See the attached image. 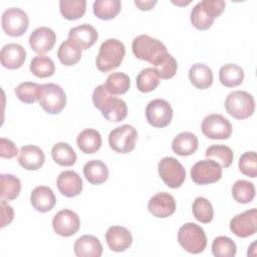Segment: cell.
Masks as SVG:
<instances>
[{
    "instance_id": "6da1fadb",
    "label": "cell",
    "mask_w": 257,
    "mask_h": 257,
    "mask_svg": "<svg viewBox=\"0 0 257 257\" xmlns=\"http://www.w3.org/2000/svg\"><path fill=\"white\" fill-rule=\"evenodd\" d=\"M92 102L100 110L102 116L111 122L123 120L127 115V105L124 100L110 94L104 84L98 85L92 92Z\"/></svg>"
},
{
    "instance_id": "7a4b0ae2",
    "label": "cell",
    "mask_w": 257,
    "mask_h": 257,
    "mask_svg": "<svg viewBox=\"0 0 257 257\" xmlns=\"http://www.w3.org/2000/svg\"><path fill=\"white\" fill-rule=\"evenodd\" d=\"M226 3L223 0H203L198 2L191 11V23L198 30H207L219 17Z\"/></svg>"
},
{
    "instance_id": "3957f363",
    "label": "cell",
    "mask_w": 257,
    "mask_h": 257,
    "mask_svg": "<svg viewBox=\"0 0 257 257\" xmlns=\"http://www.w3.org/2000/svg\"><path fill=\"white\" fill-rule=\"evenodd\" d=\"M125 54L124 44L115 38L104 40L95 59L96 67L101 72H109L117 68Z\"/></svg>"
},
{
    "instance_id": "277c9868",
    "label": "cell",
    "mask_w": 257,
    "mask_h": 257,
    "mask_svg": "<svg viewBox=\"0 0 257 257\" xmlns=\"http://www.w3.org/2000/svg\"><path fill=\"white\" fill-rule=\"evenodd\" d=\"M178 242L184 250L192 254L202 253L207 246L204 229L196 223L184 224L178 232Z\"/></svg>"
},
{
    "instance_id": "5b68a950",
    "label": "cell",
    "mask_w": 257,
    "mask_h": 257,
    "mask_svg": "<svg viewBox=\"0 0 257 257\" xmlns=\"http://www.w3.org/2000/svg\"><path fill=\"white\" fill-rule=\"evenodd\" d=\"M226 111L236 119H246L255 111V99L245 90H235L225 99Z\"/></svg>"
},
{
    "instance_id": "8992f818",
    "label": "cell",
    "mask_w": 257,
    "mask_h": 257,
    "mask_svg": "<svg viewBox=\"0 0 257 257\" xmlns=\"http://www.w3.org/2000/svg\"><path fill=\"white\" fill-rule=\"evenodd\" d=\"M133 53L138 59L153 64L163 53L168 52L166 45L159 39L147 34L137 36L132 43Z\"/></svg>"
},
{
    "instance_id": "52a82bcc",
    "label": "cell",
    "mask_w": 257,
    "mask_h": 257,
    "mask_svg": "<svg viewBox=\"0 0 257 257\" xmlns=\"http://www.w3.org/2000/svg\"><path fill=\"white\" fill-rule=\"evenodd\" d=\"M40 106L50 114L61 112L66 104V95L64 90L55 83H44L40 85L39 93Z\"/></svg>"
},
{
    "instance_id": "ba28073f",
    "label": "cell",
    "mask_w": 257,
    "mask_h": 257,
    "mask_svg": "<svg viewBox=\"0 0 257 257\" xmlns=\"http://www.w3.org/2000/svg\"><path fill=\"white\" fill-rule=\"evenodd\" d=\"M158 171L161 179L169 188H180L185 182V168L177 159L173 157L163 158L159 162Z\"/></svg>"
},
{
    "instance_id": "9c48e42d",
    "label": "cell",
    "mask_w": 257,
    "mask_h": 257,
    "mask_svg": "<svg viewBox=\"0 0 257 257\" xmlns=\"http://www.w3.org/2000/svg\"><path fill=\"white\" fill-rule=\"evenodd\" d=\"M138 140V132L131 124H122L113 128L108 135L109 147L116 153H131Z\"/></svg>"
},
{
    "instance_id": "30bf717a",
    "label": "cell",
    "mask_w": 257,
    "mask_h": 257,
    "mask_svg": "<svg viewBox=\"0 0 257 257\" xmlns=\"http://www.w3.org/2000/svg\"><path fill=\"white\" fill-rule=\"evenodd\" d=\"M1 25L4 32L11 37L22 36L29 25V18L26 12L17 7L6 9L1 17Z\"/></svg>"
},
{
    "instance_id": "8fae6325",
    "label": "cell",
    "mask_w": 257,
    "mask_h": 257,
    "mask_svg": "<svg viewBox=\"0 0 257 257\" xmlns=\"http://www.w3.org/2000/svg\"><path fill=\"white\" fill-rule=\"evenodd\" d=\"M190 174L197 185L214 184L222 178V167L216 161L201 160L192 167Z\"/></svg>"
},
{
    "instance_id": "7c38bea8",
    "label": "cell",
    "mask_w": 257,
    "mask_h": 257,
    "mask_svg": "<svg viewBox=\"0 0 257 257\" xmlns=\"http://www.w3.org/2000/svg\"><path fill=\"white\" fill-rule=\"evenodd\" d=\"M201 130L204 136L211 140H227L232 135L231 122L218 113L205 116L201 123Z\"/></svg>"
},
{
    "instance_id": "4fadbf2b",
    "label": "cell",
    "mask_w": 257,
    "mask_h": 257,
    "mask_svg": "<svg viewBox=\"0 0 257 257\" xmlns=\"http://www.w3.org/2000/svg\"><path fill=\"white\" fill-rule=\"evenodd\" d=\"M146 117L148 122L159 128L168 126L173 118V108L169 101L156 98L151 100L146 107Z\"/></svg>"
},
{
    "instance_id": "5bb4252c",
    "label": "cell",
    "mask_w": 257,
    "mask_h": 257,
    "mask_svg": "<svg viewBox=\"0 0 257 257\" xmlns=\"http://www.w3.org/2000/svg\"><path fill=\"white\" fill-rule=\"evenodd\" d=\"M230 230L240 238H247L257 232V209L252 208L234 216L230 221Z\"/></svg>"
},
{
    "instance_id": "9a60e30c",
    "label": "cell",
    "mask_w": 257,
    "mask_h": 257,
    "mask_svg": "<svg viewBox=\"0 0 257 257\" xmlns=\"http://www.w3.org/2000/svg\"><path fill=\"white\" fill-rule=\"evenodd\" d=\"M54 232L62 237L74 235L80 228V219L78 215L69 209H63L57 212L52 220Z\"/></svg>"
},
{
    "instance_id": "2e32d148",
    "label": "cell",
    "mask_w": 257,
    "mask_h": 257,
    "mask_svg": "<svg viewBox=\"0 0 257 257\" xmlns=\"http://www.w3.org/2000/svg\"><path fill=\"white\" fill-rule=\"evenodd\" d=\"M148 210L157 218H168L176 211L175 198L166 192L157 193L149 200Z\"/></svg>"
},
{
    "instance_id": "e0dca14e",
    "label": "cell",
    "mask_w": 257,
    "mask_h": 257,
    "mask_svg": "<svg viewBox=\"0 0 257 257\" xmlns=\"http://www.w3.org/2000/svg\"><path fill=\"white\" fill-rule=\"evenodd\" d=\"M56 41L55 32L48 27L40 26L34 29L29 36V45L36 53L42 54L50 51Z\"/></svg>"
},
{
    "instance_id": "ac0fdd59",
    "label": "cell",
    "mask_w": 257,
    "mask_h": 257,
    "mask_svg": "<svg viewBox=\"0 0 257 257\" xmlns=\"http://www.w3.org/2000/svg\"><path fill=\"white\" fill-rule=\"evenodd\" d=\"M58 191L67 198H73L78 196L82 191V180L80 176L74 171L61 172L56 180Z\"/></svg>"
},
{
    "instance_id": "d6986e66",
    "label": "cell",
    "mask_w": 257,
    "mask_h": 257,
    "mask_svg": "<svg viewBox=\"0 0 257 257\" xmlns=\"http://www.w3.org/2000/svg\"><path fill=\"white\" fill-rule=\"evenodd\" d=\"M105 241L111 251L123 252L132 245L133 236L124 227L111 226L105 233Z\"/></svg>"
},
{
    "instance_id": "ffe728a7",
    "label": "cell",
    "mask_w": 257,
    "mask_h": 257,
    "mask_svg": "<svg viewBox=\"0 0 257 257\" xmlns=\"http://www.w3.org/2000/svg\"><path fill=\"white\" fill-rule=\"evenodd\" d=\"M45 162L43 151L34 145L23 146L19 151L18 163L27 171H36L40 169Z\"/></svg>"
},
{
    "instance_id": "44dd1931",
    "label": "cell",
    "mask_w": 257,
    "mask_h": 257,
    "mask_svg": "<svg viewBox=\"0 0 257 257\" xmlns=\"http://www.w3.org/2000/svg\"><path fill=\"white\" fill-rule=\"evenodd\" d=\"M26 59V51L20 44L8 43L0 52L1 64L7 69L20 68Z\"/></svg>"
},
{
    "instance_id": "7402d4cb",
    "label": "cell",
    "mask_w": 257,
    "mask_h": 257,
    "mask_svg": "<svg viewBox=\"0 0 257 257\" xmlns=\"http://www.w3.org/2000/svg\"><path fill=\"white\" fill-rule=\"evenodd\" d=\"M68 38L74 41L81 49L86 50L96 42L98 33L93 26L83 23L71 28L68 32Z\"/></svg>"
},
{
    "instance_id": "603a6c76",
    "label": "cell",
    "mask_w": 257,
    "mask_h": 257,
    "mask_svg": "<svg viewBox=\"0 0 257 257\" xmlns=\"http://www.w3.org/2000/svg\"><path fill=\"white\" fill-rule=\"evenodd\" d=\"M30 203L36 211L46 213L53 209L56 203V198L49 187L38 186L31 192Z\"/></svg>"
},
{
    "instance_id": "cb8c5ba5",
    "label": "cell",
    "mask_w": 257,
    "mask_h": 257,
    "mask_svg": "<svg viewBox=\"0 0 257 257\" xmlns=\"http://www.w3.org/2000/svg\"><path fill=\"white\" fill-rule=\"evenodd\" d=\"M73 251L77 257H100L102 245L95 236L83 235L75 241Z\"/></svg>"
},
{
    "instance_id": "d4e9b609",
    "label": "cell",
    "mask_w": 257,
    "mask_h": 257,
    "mask_svg": "<svg viewBox=\"0 0 257 257\" xmlns=\"http://www.w3.org/2000/svg\"><path fill=\"white\" fill-rule=\"evenodd\" d=\"M199 147V141L195 134L183 132L177 135L172 142V149L175 154L181 157H188L196 153Z\"/></svg>"
},
{
    "instance_id": "484cf974",
    "label": "cell",
    "mask_w": 257,
    "mask_h": 257,
    "mask_svg": "<svg viewBox=\"0 0 257 257\" xmlns=\"http://www.w3.org/2000/svg\"><path fill=\"white\" fill-rule=\"evenodd\" d=\"M189 79L198 89H206L213 83L212 69L203 63H195L189 69Z\"/></svg>"
},
{
    "instance_id": "4316f807",
    "label": "cell",
    "mask_w": 257,
    "mask_h": 257,
    "mask_svg": "<svg viewBox=\"0 0 257 257\" xmlns=\"http://www.w3.org/2000/svg\"><path fill=\"white\" fill-rule=\"evenodd\" d=\"M76 144L82 153L94 154L101 147V136L94 128H85L77 136Z\"/></svg>"
},
{
    "instance_id": "83f0119b",
    "label": "cell",
    "mask_w": 257,
    "mask_h": 257,
    "mask_svg": "<svg viewBox=\"0 0 257 257\" xmlns=\"http://www.w3.org/2000/svg\"><path fill=\"white\" fill-rule=\"evenodd\" d=\"M83 175L91 185H101L108 178V169L103 162L92 160L83 166Z\"/></svg>"
},
{
    "instance_id": "f1b7e54d",
    "label": "cell",
    "mask_w": 257,
    "mask_h": 257,
    "mask_svg": "<svg viewBox=\"0 0 257 257\" xmlns=\"http://www.w3.org/2000/svg\"><path fill=\"white\" fill-rule=\"evenodd\" d=\"M244 70L234 63H227L219 70V80L226 87H236L244 80Z\"/></svg>"
},
{
    "instance_id": "f546056e",
    "label": "cell",
    "mask_w": 257,
    "mask_h": 257,
    "mask_svg": "<svg viewBox=\"0 0 257 257\" xmlns=\"http://www.w3.org/2000/svg\"><path fill=\"white\" fill-rule=\"evenodd\" d=\"M82 49L71 39L64 40L57 51L59 61L65 66H72L76 64L81 58Z\"/></svg>"
},
{
    "instance_id": "4dcf8cb0",
    "label": "cell",
    "mask_w": 257,
    "mask_h": 257,
    "mask_svg": "<svg viewBox=\"0 0 257 257\" xmlns=\"http://www.w3.org/2000/svg\"><path fill=\"white\" fill-rule=\"evenodd\" d=\"M1 192L0 199L1 201H12L16 199L21 191V182L20 180L11 175V174H1Z\"/></svg>"
},
{
    "instance_id": "1f68e13d",
    "label": "cell",
    "mask_w": 257,
    "mask_h": 257,
    "mask_svg": "<svg viewBox=\"0 0 257 257\" xmlns=\"http://www.w3.org/2000/svg\"><path fill=\"white\" fill-rule=\"evenodd\" d=\"M51 156L53 161L61 167H70L76 162V154L74 150L63 142L56 143L51 150Z\"/></svg>"
},
{
    "instance_id": "d6a6232c",
    "label": "cell",
    "mask_w": 257,
    "mask_h": 257,
    "mask_svg": "<svg viewBox=\"0 0 257 257\" xmlns=\"http://www.w3.org/2000/svg\"><path fill=\"white\" fill-rule=\"evenodd\" d=\"M93 13L101 20L113 19L121 9L119 0H96L93 2Z\"/></svg>"
},
{
    "instance_id": "836d02e7",
    "label": "cell",
    "mask_w": 257,
    "mask_h": 257,
    "mask_svg": "<svg viewBox=\"0 0 257 257\" xmlns=\"http://www.w3.org/2000/svg\"><path fill=\"white\" fill-rule=\"evenodd\" d=\"M154 69L156 70L158 76L162 79H170L172 78L178 69V63L174 56L170 53H163L154 63Z\"/></svg>"
},
{
    "instance_id": "e575fe53",
    "label": "cell",
    "mask_w": 257,
    "mask_h": 257,
    "mask_svg": "<svg viewBox=\"0 0 257 257\" xmlns=\"http://www.w3.org/2000/svg\"><path fill=\"white\" fill-rule=\"evenodd\" d=\"M103 84L110 94L120 95L130 89L131 79L128 75L123 72H112L107 76Z\"/></svg>"
},
{
    "instance_id": "d590c367",
    "label": "cell",
    "mask_w": 257,
    "mask_h": 257,
    "mask_svg": "<svg viewBox=\"0 0 257 257\" xmlns=\"http://www.w3.org/2000/svg\"><path fill=\"white\" fill-rule=\"evenodd\" d=\"M30 71L39 78L50 77L55 72V65L53 60L46 55H36L30 62Z\"/></svg>"
},
{
    "instance_id": "8d00e7d4",
    "label": "cell",
    "mask_w": 257,
    "mask_h": 257,
    "mask_svg": "<svg viewBox=\"0 0 257 257\" xmlns=\"http://www.w3.org/2000/svg\"><path fill=\"white\" fill-rule=\"evenodd\" d=\"M255 186L246 180L236 181L232 187V196L237 203L249 204L255 198Z\"/></svg>"
},
{
    "instance_id": "74e56055",
    "label": "cell",
    "mask_w": 257,
    "mask_h": 257,
    "mask_svg": "<svg viewBox=\"0 0 257 257\" xmlns=\"http://www.w3.org/2000/svg\"><path fill=\"white\" fill-rule=\"evenodd\" d=\"M59 10L62 16L67 20H76L81 18L86 10L85 0H60Z\"/></svg>"
},
{
    "instance_id": "f35d334b",
    "label": "cell",
    "mask_w": 257,
    "mask_h": 257,
    "mask_svg": "<svg viewBox=\"0 0 257 257\" xmlns=\"http://www.w3.org/2000/svg\"><path fill=\"white\" fill-rule=\"evenodd\" d=\"M192 212L195 219L204 224L212 222L214 217L213 206L210 201L204 197H198L195 199L192 205Z\"/></svg>"
},
{
    "instance_id": "ab89813d",
    "label": "cell",
    "mask_w": 257,
    "mask_h": 257,
    "mask_svg": "<svg viewBox=\"0 0 257 257\" xmlns=\"http://www.w3.org/2000/svg\"><path fill=\"white\" fill-rule=\"evenodd\" d=\"M160 79L153 67H147L138 74L137 87L141 92H151L159 86Z\"/></svg>"
},
{
    "instance_id": "60d3db41",
    "label": "cell",
    "mask_w": 257,
    "mask_h": 257,
    "mask_svg": "<svg viewBox=\"0 0 257 257\" xmlns=\"http://www.w3.org/2000/svg\"><path fill=\"white\" fill-rule=\"evenodd\" d=\"M14 91L20 101L24 103H34L39 99L40 85L35 82L24 81L18 84Z\"/></svg>"
},
{
    "instance_id": "b9f144b4",
    "label": "cell",
    "mask_w": 257,
    "mask_h": 257,
    "mask_svg": "<svg viewBox=\"0 0 257 257\" xmlns=\"http://www.w3.org/2000/svg\"><path fill=\"white\" fill-rule=\"evenodd\" d=\"M236 252L235 242L227 236H219L212 243V253L215 257H234Z\"/></svg>"
},
{
    "instance_id": "7bdbcfd3",
    "label": "cell",
    "mask_w": 257,
    "mask_h": 257,
    "mask_svg": "<svg viewBox=\"0 0 257 257\" xmlns=\"http://www.w3.org/2000/svg\"><path fill=\"white\" fill-rule=\"evenodd\" d=\"M207 158L217 159L223 168H229L233 162V151L225 145H212L210 146L205 153Z\"/></svg>"
},
{
    "instance_id": "ee69618b",
    "label": "cell",
    "mask_w": 257,
    "mask_h": 257,
    "mask_svg": "<svg viewBox=\"0 0 257 257\" xmlns=\"http://www.w3.org/2000/svg\"><path fill=\"white\" fill-rule=\"evenodd\" d=\"M240 172L250 178H256L257 176V156L255 152H246L241 155L239 159Z\"/></svg>"
},
{
    "instance_id": "f6af8a7d",
    "label": "cell",
    "mask_w": 257,
    "mask_h": 257,
    "mask_svg": "<svg viewBox=\"0 0 257 257\" xmlns=\"http://www.w3.org/2000/svg\"><path fill=\"white\" fill-rule=\"evenodd\" d=\"M19 154L15 144L5 138L0 139V157L3 159H12Z\"/></svg>"
},
{
    "instance_id": "bcb514c9",
    "label": "cell",
    "mask_w": 257,
    "mask_h": 257,
    "mask_svg": "<svg viewBox=\"0 0 257 257\" xmlns=\"http://www.w3.org/2000/svg\"><path fill=\"white\" fill-rule=\"evenodd\" d=\"M14 218L13 208L6 203V201H1V228L9 225Z\"/></svg>"
},
{
    "instance_id": "7dc6e473",
    "label": "cell",
    "mask_w": 257,
    "mask_h": 257,
    "mask_svg": "<svg viewBox=\"0 0 257 257\" xmlns=\"http://www.w3.org/2000/svg\"><path fill=\"white\" fill-rule=\"evenodd\" d=\"M157 4L156 0H136L135 1V5L137 7H139L140 10L143 11H148L151 10L155 5Z\"/></svg>"
}]
</instances>
